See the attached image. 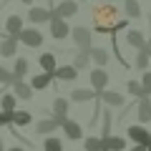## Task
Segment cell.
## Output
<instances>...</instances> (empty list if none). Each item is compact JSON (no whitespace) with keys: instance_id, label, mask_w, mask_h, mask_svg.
Wrapping results in <instances>:
<instances>
[{"instance_id":"cell-1","label":"cell","mask_w":151,"mask_h":151,"mask_svg":"<svg viewBox=\"0 0 151 151\" xmlns=\"http://www.w3.org/2000/svg\"><path fill=\"white\" fill-rule=\"evenodd\" d=\"M124 13L116 8V3H101L91 10V20H93V30L103 33V35H116V33L126 30L129 20L121 18Z\"/></svg>"},{"instance_id":"cell-2","label":"cell","mask_w":151,"mask_h":151,"mask_svg":"<svg viewBox=\"0 0 151 151\" xmlns=\"http://www.w3.org/2000/svg\"><path fill=\"white\" fill-rule=\"evenodd\" d=\"M70 38H73V43L78 50H91L93 45V33L88 30L86 25H73L70 28Z\"/></svg>"},{"instance_id":"cell-3","label":"cell","mask_w":151,"mask_h":151,"mask_svg":"<svg viewBox=\"0 0 151 151\" xmlns=\"http://www.w3.org/2000/svg\"><path fill=\"white\" fill-rule=\"evenodd\" d=\"M96 101L101 106H108V108H124L126 106V96L119 91H111V88H103L101 93H96Z\"/></svg>"},{"instance_id":"cell-4","label":"cell","mask_w":151,"mask_h":151,"mask_svg":"<svg viewBox=\"0 0 151 151\" xmlns=\"http://www.w3.org/2000/svg\"><path fill=\"white\" fill-rule=\"evenodd\" d=\"M15 38H18V43L28 45V48H40L43 45V33L38 30V28H23Z\"/></svg>"},{"instance_id":"cell-5","label":"cell","mask_w":151,"mask_h":151,"mask_svg":"<svg viewBox=\"0 0 151 151\" xmlns=\"http://www.w3.org/2000/svg\"><path fill=\"white\" fill-rule=\"evenodd\" d=\"M126 136H129L134 144H139V146H149V144H151V131L146 129L144 124L129 126V129H126Z\"/></svg>"},{"instance_id":"cell-6","label":"cell","mask_w":151,"mask_h":151,"mask_svg":"<svg viewBox=\"0 0 151 151\" xmlns=\"http://www.w3.org/2000/svg\"><path fill=\"white\" fill-rule=\"evenodd\" d=\"M73 15H78V3L76 0H60L58 5H53L50 8V18H73Z\"/></svg>"},{"instance_id":"cell-7","label":"cell","mask_w":151,"mask_h":151,"mask_svg":"<svg viewBox=\"0 0 151 151\" xmlns=\"http://www.w3.org/2000/svg\"><path fill=\"white\" fill-rule=\"evenodd\" d=\"M48 28H50V38H55V40H65L70 35V25L65 23V18H50Z\"/></svg>"},{"instance_id":"cell-8","label":"cell","mask_w":151,"mask_h":151,"mask_svg":"<svg viewBox=\"0 0 151 151\" xmlns=\"http://www.w3.org/2000/svg\"><path fill=\"white\" fill-rule=\"evenodd\" d=\"M126 43L131 45V48L141 50V48H149V38L144 35V30H139V28H126Z\"/></svg>"},{"instance_id":"cell-9","label":"cell","mask_w":151,"mask_h":151,"mask_svg":"<svg viewBox=\"0 0 151 151\" xmlns=\"http://www.w3.org/2000/svg\"><path fill=\"white\" fill-rule=\"evenodd\" d=\"M136 119H139V124H149L151 121V96L136 98Z\"/></svg>"},{"instance_id":"cell-10","label":"cell","mask_w":151,"mask_h":151,"mask_svg":"<svg viewBox=\"0 0 151 151\" xmlns=\"http://www.w3.org/2000/svg\"><path fill=\"white\" fill-rule=\"evenodd\" d=\"M63 129V136L68 141H81L83 139V126L78 124V121H73V119H65V124L60 126Z\"/></svg>"},{"instance_id":"cell-11","label":"cell","mask_w":151,"mask_h":151,"mask_svg":"<svg viewBox=\"0 0 151 151\" xmlns=\"http://www.w3.org/2000/svg\"><path fill=\"white\" fill-rule=\"evenodd\" d=\"M28 20L33 23V25H43V23L50 20V8H38V5H30V10H28Z\"/></svg>"},{"instance_id":"cell-12","label":"cell","mask_w":151,"mask_h":151,"mask_svg":"<svg viewBox=\"0 0 151 151\" xmlns=\"http://www.w3.org/2000/svg\"><path fill=\"white\" fill-rule=\"evenodd\" d=\"M88 78H91V86H93L96 93H101L103 88H108V73H106V68H93Z\"/></svg>"},{"instance_id":"cell-13","label":"cell","mask_w":151,"mask_h":151,"mask_svg":"<svg viewBox=\"0 0 151 151\" xmlns=\"http://www.w3.org/2000/svg\"><path fill=\"white\" fill-rule=\"evenodd\" d=\"M18 38L15 35H5L3 40H0V55L3 58H15L18 55Z\"/></svg>"},{"instance_id":"cell-14","label":"cell","mask_w":151,"mask_h":151,"mask_svg":"<svg viewBox=\"0 0 151 151\" xmlns=\"http://www.w3.org/2000/svg\"><path fill=\"white\" fill-rule=\"evenodd\" d=\"M78 78V70L73 65H58L53 70V81H63V83H73Z\"/></svg>"},{"instance_id":"cell-15","label":"cell","mask_w":151,"mask_h":151,"mask_svg":"<svg viewBox=\"0 0 151 151\" xmlns=\"http://www.w3.org/2000/svg\"><path fill=\"white\" fill-rule=\"evenodd\" d=\"M68 101L73 103H88V101H96V91L93 88H73L68 96Z\"/></svg>"},{"instance_id":"cell-16","label":"cell","mask_w":151,"mask_h":151,"mask_svg":"<svg viewBox=\"0 0 151 151\" xmlns=\"http://www.w3.org/2000/svg\"><path fill=\"white\" fill-rule=\"evenodd\" d=\"M33 124V113L30 111H23V108H15V111L10 113V126H20V129H25V126Z\"/></svg>"},{"instance_id":"cell-17","label":"cell","mask_w":151,"mask_h":151,"mask_svg":"<svg viewBox=\"0 0 151 151\" xmlns=\"http://www.w3.org/2000/svg\"><path fill=\"white\" fill-rule=\"evenodd\" d=\"M23 15L20 13H13V15L5 18V35H18V33L23 30Z\"/></svg>"},{"instance_id":"cell-18","label":"cell","mask_w":151,"mask_h":151,"mask_svg":"<svg viewBox=\"0 0 151 151\" xmlns=\"http://www.w3.org/2000/svg\"><path fill=\"white\" fill-rule=\"evenodd\" d=\"M10 86H13V96H15V98H23V101H30L33 93H35V91L30 88V83H25V81H13Z\"/></svg>"},{"instance_id":"cell-19","label":"cell","mask_w":151,"mask_h":151,"mask_svg":"<svg viewBox=\"0 0 151 151\" xmlns=\"http://www.w3.org/2000/svg\"><path fill=\"white\" fill-rule=\"evenodd\" d=\"M53 86V73H43L40 70V76H33L30 78V88L33 91H45V88Z\"/></svg>"},{"instance_id":"cell-20","label":"cell","mask_w":151,"mask_h":151,"mask_svg":"<svg viewBox=\"0 0 151 151\" xmlns=\"http://www.w3.org/2000/svg\"><path fill=\"white\" fill-rule=\"evenodd\" d=\"M88 55H91V63H96V68H106V63H108V50L106 48H96V45H91Z\"/></svg>"},{"instance_id":"cell-21","label":"cell","mask_w":151,"mask_h":151,"mask_svg":"<svg viewBox=\"0 0 151 151\" xmlns=\"http://www.w3.org/2000/svg\"><path fill=\"white\" fill-rule=\"evenodd\" d=\"M28 68H30L28 58H23V55H15V60H13V68H10V73L15 76L18 81H23V76H28Z\"/></svg>"},{"instance_id":"cell-22","label":"cell","mask_w":151,"mask_h":151,"mask_svg":"<svg viewBox=\"0 0 151 151\" xmlns=\"http://www.w3.org/2000/svg\"><path fill=\"white\" fill-rule=\"evenodd\" d=\"M38 65H40V70H43V73H53V70L58 68V63H55V53H43V55H38Z\"/></svg>"},{"instance_id":"cell-23","label":"cell","mask_w":151,"mask_h":151,"mask_svg":"<svg viewBox=\"0 0 151 151\" xmlns=\"http://www.w3.org/2000/svg\"><path fill=\"white\" fill-rule=\"evenodd\" d=\"M70 65H73L78 73L86 70V68H91V55H88V50H78V53L73 55V63H70Z\"/></svg>"},{"instance_id":"cell-24","label":"cell","mask_w":151,"mask_h":151,"mask_svg":"<svg viewBox=\"0 0 151 151\" xmlns=\"http://www.w3.org/2000/svg\"><path fill=\"white\" fill-rule=\"evenodd\" d=\"M124 15L129 18H144V8L139 0H124Z\"/></svg>"},{"instance_id":"cell-25","label":"cell","mask_w":151,"mask_h":151,"mask_svg":"<svg viewBox=\"0 0 151 151\" xmlns=\"http://www.w3.org/2000/svg\"><path fill=\"white\" fill-rule=\"evenodd\" d=\"M103 141V149H108V151H124L126 149V139L124 136H108V139H101Z\"/></svg>"},{"instance_id":"cell-26","label":"cell","mask_w":151,"mask_h":151,"mask_svg":"<svg viewBox=\"0 0 151 151\" xmlns=\"http://www.w3.org/2000/svg\"><path fill=\"white\" fill-rule=\"evenodd\" d=\"M68 108H70V101L63 96H55L53 98V116H63V119H68Z\"/></svg>"},{"instance_id":"cell-27","label":"cell","mask_w":151,"mask_h":151,"mask_svg":"<svg viewBox=\"0 0 151 151\" xmlns=\"http://www.w3.org/2000/svg\"><path fill=\"white\" fill-rule=\"evenodd\" d=\"M55 129H58V124H55L53 119H40V121L35 124V134H38V136H50Z\"/></svg>"},{"instance_id":"cell-28","label":"cell","mask_w":151,"mask_h":151,"mask_svg":"<svg viewBox=\"0 0 151 151\" xmlns=\"http://www.w3.org/2000/svg\"><path fill=\"white\" fill-rule=\"evenodd\" d=\"M149 60H151V58H149V53H146V48L136 50V58H134V68L144 73V70H149Z\"/></svg>"},{"instance_id":"cell-29","label":"cell","mask_w":151,"mask_h":151,"mask_svg":"<svg viewBox=\"0 0 151 151\" xmlns=\"http://www.w3.org/2000/svg\"><path fill=\"white\" fill-rule=\"evenodd\" d=\"M111 124H113V113H111V108H103V126H101V136L98 139H108L111 136Z\"/></svg>"},{"instance_id":"cell-30","label":"cell","mask_w":151,"mask_h":151,"mask_svg":"<svg viewBox=\"0 0 151 151\" xmlns=\"http://www.w3.org/2000/svg\"><path fill=\"white\" fill-rule=\"evenodd\" d=\"M0 108H3V111H15L18 98L13 96V93H3V96H0Z\"/></svg>"},{"instance_id":"cell-31","label":"cell","mask_w":151,"mask_h":151,"mask_svg":"<svg viewBox=\"0 0 151 151\" xmlns=\"http://www.w3.org/2000/svg\"><path fill=\"white\" fill-rule=\"evenodd\" d=\"M43 151H63V141H60L58 136H45Z\"/></svg>"},{"instance_id":"cell-32","label":"cell","mask_w":151,"mask_h":151,"mask_svg":"<svg viewBox=\"0 0 151 151\" xmlns=\"http://www.w3.org/2000/svg\"><path fill=\"white\" fill-rule=\"evenodd\" d=\"M103 149V141L98 139V136H86V141H83V151H101Z\"/></svg>"},{"instance_id":"cell-33","label":"cell","mask_w":151,"mask_h":151,"mask_svg":"<svg viewBox=\"0 0 151 151\" xmlns=\"http://www.w3.org/2000/svg\"><path fill=\"white\" fill-rule=\"evenodd\" d=\"M13 81H18V78L5 68V65H0V86H10Z\"/></svg>"},{"instance_id":"cell-34","label":"cell","mask_w":151,"mask_h":151,"mask_svg":"<svg viewBox=\"0 0 151 151\" xmlns=\"http://www.w3.org/2000/svg\"><path fill=\"white\" fill-rule=\"evenodd\" d=\"M126 91H129L134 98H141V96H146V93L141 91V83H139V81H129V83H126Z\"/></svg>"},{"instance_id":"cell-35","label":"cell","mask_w":151,"mask_h":151,"mask_svg":"<svg viewBox=\"0 0 151 151\" xmlns=\"http://www.w3.org/2000/svg\"><path fill=\"white\" fill-rule=\"evenodd\" d=\"M141 91L146 93V96H151V70H144V76H141Z\"/></svg>"},{"instance_id":"cell-36","label":"cell","mask_w":151,"mask_h":151,"mask_svg":"<svg viewBox=\"0 0 151 151\" xmlns=\"http://www.w3.org/2000/svg\"><path fill=\"white\" fill-rule=\"evenodd\" d=\"M10 113L13 111H3L0 108V126H10Z\"/></svg>"},{"instance_id":"cell-37","label":"cell","mask_w":151,"mask_h":151,"mask_svg":"<svg viewBox=\"0 0 151 151\" xmlns=\"http://www.w3.org/2000/svg\"><path fill=\"white\" fill-rule=\"evenodd\" d=\"M131 151H146V146H139V144H136V146H134Z\"/></svg>"},{"instance_id":"cell-38","label":"cell","mask_w":151,"mask_h":151,"mask_svg":"<svg viewBox=\"0 0 151 151\" xmlns=\"http://www.w3.org/2000/svg\"><path fill=\"white\" fill-rule=\"evenodd\" d=\"M5 151H25L23 146H13V149H5Z\"/></svg>"},{"instance_id":"cell-39","label":"cell","mask_w":151,"mask_h":151,"mask_svg":"<svg viewBox=\"0 0 151 151\" xmlns=\"http://www.w3.org/2000/svg\"><path fill=\"white\" fill-rule=\"evenodd\" d=\"M20 3H25V5H33V3H35V0H20Z\"/></svg>"},{"instance_id":"cell-40","label":"cell","mask_w":151,"mask_h":151,"mask_svg":"<svg viewBox=\"0 0 151 151\" xmlns=\"http://www.w3.org/2000/svg\"><path fill=\"white\" fill-rule=\"evenodd\" d=\"M103 3H124V0H103Z\"/></svg>"},{"instance_id":"cell-41","label":"cell","mask_w":151,"mask_h":151,"mask_svg":"<svg viewBox=\"0 0 151 151\" xmlns=\"http://www.w3.org/2000/svg\"><path fill=\"white\" fill-rule=\"evenodd\" d=\"M146 53H149V58H151V45H149V48H146Z\"/></svg>"},{"instance_id":"cell-42","label":"cell","mask_w":151,"mask_h":151,"mask_svg":"<svg viewBox=\"0 0 151 151\" xmlns=\"http://www.w3.org/2000/svg\"><path fill=\"white\" fill-rule=\"evenodd\" d=\"M146 151H151V144H149V146H146Z\"/></svg>"},{"instance_id":"cell-43","label":"cell","mask_w":151,"mask_h":151,"mask_svg":"<svg viewBox=\"0 0 151 151\" xmlns=\"http://www.w3.org/2000/svg\"><path fill=\"white\" fill-rule=\"evenodd\" d=\"M76 3H86V0H76Z\"/></svg>"},{"instance_id":"cell-44","label":"cell","mask_w":151,"mask_h":151,"mask_svg":"<svg viewBox=\"0 0 151 151\" xmlns=\"http://www.w3.org/2000/svg\"><path fill=\"white\" fill-rule=\"evenodd\" d=\"M101 151H108V149H101Z\"/></svg>"}]
</instances>
